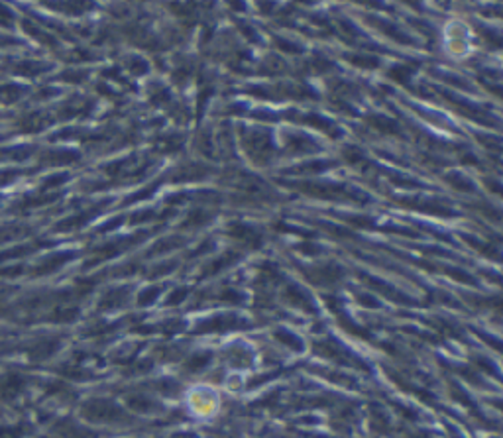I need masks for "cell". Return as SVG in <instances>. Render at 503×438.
I'll return each mask as SVG.
<instances>
[{"label":"cell","mask_w":503,"mask_h":438,"mask_svg":"<svg viewBox=\"0 0 503 438\" xmlns=\"http://www.w3.org/2000/svg\"><path fill=\"white\" fill-rule=\"evenodd\" d=\"M207 362H209V356H197V358H193L191 362H189L187 366L191 370H195V368H201V366H207Z\"/></svg>","instance_id":"cell-1"}]
</instances>
